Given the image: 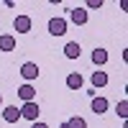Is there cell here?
<instances>
[{
	"instance_id": "8",
	"label": "cell",
	"mask_w": 128,
	"mask_h": 128,
	"mask_svg": "<svg viewBox=\"0 0 128 128\" xmlns=\"http://www.w3.org/2000/svg\"><path fill=\"white\" fill-rule=\"evenodd\" d=\"M0 51H16V36H10V34L0 36Z\"/></svg>"
},
{
	"instance_id": "12",
	"label": "cell",
	"mask_w": 128,
	"mask_h": 128,
	"mask_svg": "<svg viewBox=\"0 0 128 128\" xmlns=\"http://www.w3.org/2000/svg\"><path fill=\"white\" fill-rule=\"evenodd\" d=\"M105 110H108V100H105V98H92V113H105Z\"/></svg>"
},
{
	"instance_id": "9",
	"label": "cell",
	"mask_w": 128,
	"mask_h": 128,
	"mask_svg": "<svg viewBox=\"0 0 128 128\" xmlns=\"http://www.w3.org/2000/svg\"><path fill=\"white\" fill-rule=\"evenodd\" d=\"M34 95H36V90L31 87V84H20V87H18V98L23 100V102H31V100H34Z\"/></svg>"
},
{
	"instance_id": "11",
	"label": "cell",
	"mask_w": 128,
	"mask_h": 128,
	"mask_svg": "<svg viewBox=\"0 0 128 128\" xmlns=\"http://www.w3.org/2000/svg\"><path fill=\"white\" fill-rule=\"evenodd\" d=\"M67 87H69V90H80V87H82V74H80V72L67 74Z\"/></svg>"
},
{
	"instance_id": "2",
	"label": "cell",
	"mask_w": 128,
	"mask_h": 128,
	"mask_svg": "<svg viewBox=\"0 0 128 128\" xmlns=\"http://www.w3.org/2000/svg\"><path fill=\"white\" fill-rule=\"evenodd\" d=\"M49 34L51 36H64L67 34V20L64 18H51L49 20Z\"/></svg>"
},
{
	"instance_id": "15",
	"label": "cell",
	"mask_w": 128,
	"mask_h": 128,
	"mask_svg": "<svg viewBox=\"0 0 128 128\" xmlns=\"http://www.w3.org/2000/svg\"><path fill=\"white\" fill-rule=\"evenodd\" d=\"M115 110H118V115H120V118H128V100H120Z\"/></svg>"
},
{
	"instance_id": "17",
	"label": "cell",
	"mask_w": 128,
	"mask_h": 128,
	"mask_svg": "<svg viewBox=\"0 0 128 128\" xmlns=\"http://www.w3.org/2000/svg\"><path fill=\"white\" fill-rule=\"evenodd\" d=\"M31 128H49L46 123H41V120H36V123H31Z\"/></svg>"
},
{
	"instance_id": "4",
	"label": "cell",
	"mask_w": 128,
	"mask_h": 128,
	"mask_svg": "<svg viewBox=\"0 0 128 128\" xmlns=\"http://www.w3.org/2000/svg\"><path fill=\"white\" fill-rule=\"evenodd\" d=\"M69 20L77 23V26H84V23H87V10H84V8H72L69 10Z\"/></svg>"
},
{
	"instance_id": "14",
	"label": "cell",
	"mask_w": 128,
	"mask_h": 128,
	"mask_svg": "<svg viewBox=\"0 0 128 128\" xmlns=\"http://www.w3.org/2000/svg\"><path fill=\"white\" fill-rule=\"evenodd\" d=\"M92 84L95 87H105L108 84V74L105 72H92Z\"/></svg>"
},
{
	"instance_id": "3",
	"label": "cell",
	"mask_w": 128,
	"mask_h": 128,
	"mask_svg": "<svg viewBox=\"0 0 128 128\" xmlns=\"http://www.w3.org/2000/svg\"><path fill=\"white\" fill-rule=\"evenodd\" d=\"M20 74H23V80H28V82L36 80L38 77V64L36 62H26L23 67H20Z\"/></svg>"
},
{
	"instance_id": "10",
	"label": "cell",
	"mask_w": 128,
	"mask_h": 128,
	"mask_svg": "<svg viewBox=\"0 0 128 128\" xmlns=\"http://www.w3.org/2000/svg\"><path fill=\"white\" fill-rule=\"evenodd\" d=\"M105 62H108V51H105V49H100V46H98V49L92 51V64H95V67H102Z\"/></svg>"
},
{
	"instance_id": "5",
	"label": "cell",
	"mask_w": 128,
	"mask_h": 128,
	"mask_svg": "<svg viewBox=\"0 0 128 128\" xmlns=\"http://www.w3.org/2000/svg\"><path fill=\"white\" fill-rule=\"evenodd\" d=\"M13 28L18 31V34H28V31H31V18H28V16H16Z\"/></svg>"
},
{
	"instance_id": "13",
	"label": "cell",
	"mask_w": 128,
	"mask_h": 128,
	"mask_svg": "<svg viewBox=\"0 0 128 128\" xmlns=\"http://www.w3.org/2000/svg\"><path fill=\"white\" fill-rule=\"evenodd\" d=\"M62 128H87V120L84 118H77V115H74V118H69L67 123H64Z\"/></svg>"
},
{
	"instance_id": "1",
	"label": "cell",
	"mask_w": 128,
	"mask_h": 128,
	"mask_svg": "<svg viewBox=\"0 0 128 128\" xmlns=\"http://www.w3.org/2000/svg\"><path fill=\"white\" fill-rule=\"evenodd\" d=\"M18 110H20V118H26V120H31V123H36V120H38V113H41L36 100H31V102H23Z\"/></svg>"
},
{
	"instance_id": "7",
	"label": "cell",
	"mask_w": 128,
	"mask_h": 128,
	"mask_svg": "<svg viewBox=\"0 0 128 128\" xmlns=\"http://www.w3.org/2000/svg\"><path fill=\"white\" fill-rule=\"evenodd\" d=\"M80 54H82V49H80L77 41H69V44L64 46V56L67 59H80Z\"/></svg>"
},
{
	"instance_id": "6",
	"label": "cell",
	"mask_w": 128,
	"mask_h": 128,
	"mask_svg": "<svg viewBox=\"0 0 128 128\" xmlns=\"http://www.w3.org/2000/svg\"><path fill=\"white\" fill-rule=\"evenodd\" d=\"M3 118H5V123H18L20 120V110L16 108V105H8V108L3 110Z\"/></svg>"
},
{
	"instance_id": "16",
	"label": "cell",
	"mask_w": 128,
	"mask_h": 128,
	"mask_svg": "<svg viewBox=\"0 0 128 128\" xmlns=\"http://www.w3.org/2000/svg\"><path fill=\"white\" fill-rule=\"evenodd\" d=\"M87 8H102V0H87Z\"/></svg>"
},
{
	"instance_id": "18",
	"label": "cell",
	"mask_w": 128,
	"mask_h": 128,
	"mask_svg": "<svg viewBox=\"0 0 128 128\" xmlns=\"http://www.w3.org/2000/svg\"><path fill=\"white\" fill-rule=\"evenodd\" d=\"M0 105H3V98H0Z\"/></svg>"
}]
</instances>
